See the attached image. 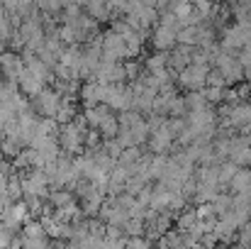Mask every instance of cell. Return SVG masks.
<instances>
[{
    "mask_svg": "<svg viewBox=\"0 0 251 249\" xmlns=\"http://www.w3.org/2000/svg\"><path fill=\"white\" fill-rule=\"evenodd\" d=\"M61 103H64V95H61L59 90H47V88L34 98L37 110H39L47 120H54V117H56V112L61 110Z\"/></svg>",
    "mask_w": 251,
    "mask_h": 249,
    "instance_id": "cell-1",
    "label": "cell"
},
{
    "mask_svg": "<svg viewBox=\"0 0 251 249\" xmlns=\"http://www.w3.org/2000/svg\"><path fill=\"white\" fill-rule=\"evenodd\" d=\"M207 66H195V64H190L188 69H183L180 71V85L183 88H188V93H198V90H202L205 88V76H207Z\"/></svg>",
    "mask_w": 251,
    "mask_h": 249,
    "instance_id": "cell-2",
    "label": "cell"
},
{
    "mask_svg": "<svg viewBox=\"0 0 251 249\" xmlns=\"http://www.w3.org/2000/svg\"><path fill=\"white\" fill-rule=\"evenodd\" d=\"M229 186H232L234 193H247V191H251V168H239Z\"/></svg>",
    "mask_w": 251,
    "mask_h": 249,
    "instance_id": "cell-4",
    "label": "cell"
},
{
    "mask_svg": "<svg viewBox=\"0 0 251 249\" xmlns=\"http://www.w3.org/2000/svg\"><path fill=\"white\" fill-rule=\"evenodd\" d=\"M176 34H178V32L168 29V27H164V25H156L151 44H154V47H156L161 54H168V52H173V49L178 47V42H176Z\"/></svg>",
    "mask_w": 251,
    "mask_h": 249,
    "instance_id": "cell-3",
    "label": "cell"
}]
</instances>
